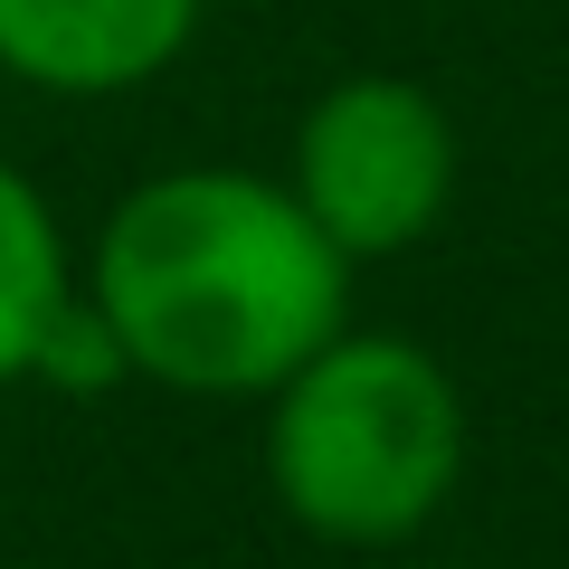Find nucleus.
<instances>
[{"instance_id": "nucleus-4", "label": "nucleus", "mask_w": 569, "mask_h": 569, "mask_svg": "<svg viewBox=\"0 0 569 569\" xmlns=\"http://www.w3.org/2000/svg\"><path fill=\"white\" fill-rule=\"evenodd\" d=\"M200 29V0H0V67L48 96H123L162 77Z\"/></svg>"}, {"instance_id": "nucleus-6", "label": "nucleus", "mask_w": 569, "mask_h": 569, "mask_svg": "<svg viewBox=\"0 0 569 569\" xmlns=\"http://www.w3.org/2000/svg\"><path fill=\"white\" fill-rule=\"evenodd\" d=\"M29 380H48V389H77V399H96V389L133 380V361H123V342L104 332V313L86 305V295H67V313L48 323V342H39V361H29Z\"/></svg>"}, {"instance_id": "nucleus-1", "label": "nucleus", "mask_w": 569, "mask_h": 569, "mask_svg": "<svg viewBox=\"0 0 569 569\" xmlns=\"http://www.w3.org/2000/svg\"><path fill=\"white\" fill-rule=\"evenodd\" d=\"M86 305L123 342L133 380L181 399H266L342 332L351 257L284 181L190 162L114 200Z\"/></svg>"}, {"instance_id": "nucleus-3", "label": "nucleus", "mask_w": 569, "mask_h": 569, "mask_svg": "<svg viewBox=\"0 0 569 569\" xmlns=\"http://www.w3.org/2000/svg\"><path fill=\"white\" fill-rule=\"evenodd\" d=\"M284 190L351 266L399 257L456 200V123L408 77H342L295 123V181Z\"/></svg>"}, {"instance_id": "nucleus-5", "label": "nucleus", "mask_w": 569, "mask_h": 569, "mask_svg": "<svg viewBox=\"0 0 569 569\" xmlns=\"http://www.w3.org/2000/svg\"><path fill=\"white\" fill-rule=\"evenodd\" d=\"M77 276H67V238L48 219V200L0 162V380H29L48 323L67 313Z\"/></svg>"}, {"instance_id": "nucleus-2", "label": "nucleus", "mask_w": 569, "mask_h": 569, "mask_svg": "<svg viewBox=\"0 0 569 569\" xmlns=\"http://www.w3.org/2000/svg\"><path fill=\"white\" fill-rule=\"evenodd\" d=\"M266 399V485L332 550L418 541L466 485V389L399 332H332Z\"/></svg>"}, {"instance_id": "nucleus-7", "label": "nucleus", "mask_w": 569, "mask_h": 569, "mask_svg": "<svg viewBox=\"0 0 569 569\" xmlns=\"http://www.w3.org/2000/svg\"><path fill=\"white\" fill-rule=\"evenodd\" d=\"M418 569H456V560H418Z\"/></svg>"}]
</instances>
